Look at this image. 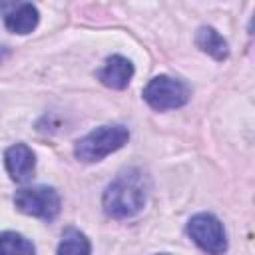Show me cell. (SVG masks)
Here are the masks:
<instances>
[{"instance_id":"obj_1","label":"cell","mask_w":255,"mask_h":255,"mask_svg":"<svg viewBox=\"0 0 255 255\" xmlns=\"http://www.w3.org/2000/svg\"><path fill=\"white\" fill-rule=\"evenodd\" d=\"M145 197H147V187L143 173L137 169H129L118 175L106 187L102 203L108 215L116 219H126L141 211V207L145 205Z\"/></svg>"},{"instance_id":"obj_2","label":"cell","mask_w":255,"mask_h":255,"mask_svg":"<svg viewBox=\"0 0 255 255\" xmlns=\"http://www.w3.org/2000/svg\"><path fill=\"white\" fill-rule=\"evenodd\" d=\"M128 139H129L128 128H124V126H102V128H96L94 131H90L88 135H84L82 139L76 141L74 155L80 161L94 163V161H100L106 155L118 151L120 147H124Z\"/></svg>"},{"instance_id":"obj_3","label":"cell","mask_w":255,"mask_h":255,"mask_svg":"<svg viewBox=\"0 0 255 255\" xmlns=\"http://www.w3.org/2000/svg\"><path fill=\"white\" fill-rule=\"evenodd\" d=\"M189 98L191 88L183 80L171 76H155L143 88V100L157 112L181 108L189 102Z\"/></svg>"},{"instance_id":"obj_4","label":"cell","mask_w":255,"mask_h":255,"mask_svg":"<svg viewBox=\"0 0 255 255\" xmlns=\"http://www.w3.org/2000/svg\"><path fill=\"white\" fill-rule=\"evenodd\" d=\"M14 205L18 211L40 217V219H54L60 213V195L54 187L36 185V187H24L18 189L14 195Z\"/></svg>"},{"instance_id":"obj_5","label":"cell","mask_w":255,"mask_h":255,"mask_svg":"<svg viewBox=\"0 0 255 255\" xmlns=\"http://www.w3.org/2000/svg\"><path fill=\"white\" fill-rule=\"evenodd\" d=\"M189 237L209 255H223L227 249V235L221 221L211 213H197L187 223Z\"/></svg>"},{"instance_id":"obj_6","label":"cell","mask_w":255,"mask_h":255,"mask_svg":"<svg viewBox=\"0 0 255 255\" xmlns=\"http://www.w3.org/2000/svg\"><path fill=\"white\" fill-rule=\"evenodd\" d=\"M0 12L4 16V24L10 32L28 34L38 24V8L30 2H2Z\"/></svg>"},{"instance_id":"obj_7","label":"cell","mask_w":255,"mask_h":255,"mask_svg":"<svg viewBox=\"0 0 255 255\" xmlns=\"http://www.w3.org/2000/svg\"><path fill=\"white\" fill-rule=\"evenodd\" d=\"M4 163H6V169H8L10 177L18 183H24L34 173L36 157H34V151L26 143H16V145L6 149Z\"/></svg>"},{"instance_id":"obj_8","label":"cell","mask_w":255,"mask_h":255,"mask_svg":"<svg viewBox=\"0 0 255 255\" xmlns=\"http://www.w3.org/2000/svg\"><path fill=\"white\" fill-rule=\"evenodd\" d=\"M133 76V66L124 56H110L104 68L98 70V80L114 90H124Z\"/></svg>"},{"instance_id":"obj_9","label":"cell","mask_w":255,"mask_h":255,"mask_svg":"<svg viewBox=\"0 0 255 255\" xmlns=\"http://www.w3.org/2000/svg\"><path fill=\"white\" fill-rule=\"evenodd\" d=\"M195 44L209 56H213L215 60H225L227 54H229V46H227V40L211 26H203L197 30V36H195Z\"/></svg>"},{"instance_id":"obj_10","label":"cell","mask_w":255,"mask_h":255,"mask_svg":"<svg viewBox=\"0 0 255 255\" xmlns=\"http://www.w3.org/2000/svg\"><path fill=\"white\" fill-rule=\"evenodd\" d=\"M92 247L88 237L74 227H68L62 233V241L58 245V255H90Z\"/></svg>"},{"instance_id":"obj_11","label":"cell","mask_w":255,"mask_h":255,"mask_svg":"<svg viewBox=\"0 0 255 255\" xmlns=\"http://www.w3.org/2000/svg\"><path fill=\"white\" fill-rule=\"evenodd\" d=\"M36 249L32 241L16 231H2L0 233V255H34Z\"/></svg>"},{"instance_id":"obj_12","label":"cell","mask_w":255,"mask_h":255,"mask_svg":"<svg viewBox=\"0 0 255 255\" xmlns=\"http://www.w3.org/2000/svg\"><path fill=\"white\" fill-rule=\"evenodd\" d=\"M8 54H10V52H8V48H4V46H0V62H4V60L8 58Z\"/></svg>"},{"instance_id":"obj_13","label":"cell","mask_w":255,"mask_h":255,"mask_svg":"<svg viewBox=\"0 0 255 255\" xmlns=\"http://www.w3.org/2000/svg\"><path fill=\"white\" fill-rule=\"evenodd\" d=\"M161 255H167V253H161Z\"/></svg>"}]
</instances>
